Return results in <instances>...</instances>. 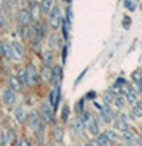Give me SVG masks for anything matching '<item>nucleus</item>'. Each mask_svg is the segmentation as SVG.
<instances>
[{"label": "nucleus", "instance_id": "obj_1", "mask_svg": "<svg viewBox=\"0 0 142 146\" xmlns=\"http://www.w3.org/2000/svg\"><path fill=\"white\" fill-rule=\"evenodd\" d=\"M24 73H26V86L27 88H36L39 80H41V73L32 63H27L26 68H24Z\"/></svg>", "mask_w": 142, "mask_h": 146}, {"label": "nucleus", "instance_id": "obj_2", "mask_svg": "<svg viewBox=\"0 0 142 146\" xmlns=\"http://www.w3.org/2000/svg\"><path fill=\"white\" fill-rule=\"evenodd\" d=\"M62 11H60V7L58 5H53V8L50 10L48 13V25L52 29H57V28L62 26Z\"/></svg>", "mask_w": 142, "mask_h": 146}, {"label": "nucleus", "instance_id": "obj_3", "mask_svg": "<svg viewBox=\"0 0 142 146\" xmlns=\"http://www.w3.org/2000/svg\"><path fill=\"white\" fill-rule=\"evenodd\" d=\"M47 102L52 106L53 110L58 109V106L62 102V89H60V86H52V89L48 91V101Z\"/></svg>", "mask_w": 142, "mask_h": 146}, {"label": "nucleus", "instance_id": "obj_4", "mask_svg": "<svg viewBox=\"0 0 142 146\" xmlns=\"http://www.w3.org/2000/svg\"><path fill=\"white\" fill-rule=\"evenodd\" d=\"M41 119L44 120V123H52L55 120V110L52 109V106L48 102H42L41 104Z\"/></svg>", "mask_w": 142, "mask_h": 146}, {"label": "nucleus", "instance_id": "obj_5", "mask_svg": "<svg viewBox=\"0 0 142 146\" xmlns=\"http://www.w3.org/2000/svg\"><path fill=\"white\" fill-rule=\"evenodd\" d=\"M26 120H27V125H29V128H31L32 131H37L41 127L44 125L42 119H41V114H39V112H36V110L29 112Z\"/></svg>", "mask_w": 142, "mask_h": 146}, {"label": "nucleus", "instance_id": "obj_6", "mask_svg": "<svg viewBox=\"0 0 142 146\" xmlns=\"http://www.w3.org/2000/svg\"><path fill=\"white\" fill-rule=\"evenodd\" d=\"M16 21H18L20 26H29L32 23V16H31V13H29V10L21 8V10L16 13Z\"/></svg>", "mask_w": 142, "mask_h": 146}, {"label": "nucleus", "instance_id": "obj_7", "mask_svg": "<svg viewBox=\"0 0 142 146\" xmlns=\"http://www.w3.org/2000/svg\"><path fill=\"white\" fill-rule=\"evenodd\" d=\"M63 81V68L62 65H53L52 67V76H50V83L53 86H60Z\"/></svg>", "mask_w": 142, "mask_h": 146}, {"label": "nucleus", "instance_id": "obj_8", "mask_svg": "<svg viewBox=\"0 0 142 146\" xmlns=\"http://www.w3.org/2000/svg\"><path fill=\"white\" fill-rule=\"evenodd\" d=\"M113 125H115V130H116V131H121V133H123V131H126V130H129L128 115H126V114H120V115L115 119Z\"/></svg>", "mask_w": 142, "mask_h": 146}, {"label": "nucleus", "instance_id": "obj_9", "mask_svg": "<svg viewBox=\"0 0 142 146\" xmlns=\"http://www.w3.org/2000/svg\"><path fill=\"white\" fill-rule=\"evenodd\" d=\"M10 46H11V54H13V58H15V60H21V58L24 57V54H26L24 46H23L20 41L10 42Z\"/></svg>", "mask_w": 142, "mask_h": 146}, {"label": "nucleus", "instance_id": "obj_10", "mask_svg": "<svg viewBox=\"0 0 142 146\" xmlns=\"http://www.w3.org/2000/svg\"><path fill=\"white\" fill-rule=\"evenodd\" d=\"M2 102L5 106H13L16 102V93L10 88H5L2 93Z\"/></svg>", "mask_w": 142, "mask_h": 146}, {"label": "nucleus", "instance_id": "obj_11", "mask_svg": "<svg viewBox=\"0 0 142 146\" xmlns=\"http://www.w3.org/2000/svg\"><path fill=\"white\" fill-rule=\"evenodd\" d=\"M86 130L89 131L92 136H97V135H100L102 131H100V123H99V119L97 117H92L90 119V122L86 125Z\"/></svg>", "mask_w": 142, "mask_h": 146}, {"label": "nucleus", "instance_id": "obj_12", "mask_svg": "<svg viewBox=\"0 0 142 146\" xmlns=\"http://www.w3.org/2000/svg\"><path fill=\"white\" fill-rule=\"evenodd\" d=\"M0 55L5 58H13V54H11V46L10 42L0 41Z\"/></svg>", "mask_w": 142, "mask_h": 146}, {"label": "nucleus", "instance_id": "obj_13", "mask_svg": "<svg viewBox=\"0 0 142 146\" xmlns=\"http://www.w3.org/2000/svg\"><path fill=\"white\" fill-rule=\"evenodd\" d=\"M52 133H53V141H55V145H62V141H63V135H65L63 127L55 125V127H53Z\"/></svg>", "mask_w": 142, "mask_h": 146}, {"label": "nucleus", "instance_id": "obj_14", "mask_svg": "<svg viewBox=\"0 0 142 146\" xmlns=\"http://www.w3.org/2000/svg\"><path fill=\"white\" fill-rule=\"evenodd\" d=\"M29 13H31V16H32V21H37L39 16H41V13H42L41 5H39L37 2H31V3H29Z\"/></svg>", "mask_w": 142, "mask_h": 146}, {"label": "nucleus", "instance_id": "obj_15", "mask_svg": "<svg viewBox=\"0 0 142 146\" xmlns=\"http://www.w3.org/2000/svg\"><path fill=\"white\" fill-rule=\"evenodd\" d=\"M84 123H82V120L79 119V117H76V119H74V122L73 123H71V130H73V133H76V135H82V133H84Z\"/></svg>", "mask_w": 142, "mask_h": 146}, {"label": "nucleus", "instance_id": "obj_16", "mask_svg": "<svg viewBox=\"0 0 142 146\" xmlns=\"http://www.w3.org/2000/svg\"><path fill=\"white\" fill-rule=\"evenodd\" d=\"M15 119H16V122H18V123H23V122H26L27 112H26V109H24L23 106H18V107L15 109Z\"/></svg>", "mask_w": 142, "mask_h": 146}, {"label": "nucleus", "instance_id": "obj_17", "mask_svg": "<svg viewBox=\"0 0 142 146\" xmlns=\"http://www.w3.org/2000/svg\"><path fill=\"white\" fill-rule=\"evenodd\" d=\"M8 88L13 89L15 93H18V91L23 89V84L20 83V80L16 78V75H10V78H8Z\"/></svg>", "mask_w": 142, "mask_h": 146}, {"label": "nucleus", "instance_id": "obj_18", "mask_svg": "<svg viewBox=\"0 0 142 146\" xmlns=\"http://www.w3.org/2000/svg\"><path fill=\"white\" fill-rule=\"evenodd\" d=\"M123 141H126V143H131V145H134L137 141V133L134 130H126V131H123Z\"/></svg>", "mask_w": 142, "mask_h": 146}, {"label": "nucleus", "instance_id": "obj_19", "mask_svg": "<svg viewBox=\"0 0 142 146\" xmlns=\"http://www.w3.org/2000/svg\"><path fill=\"white\" fill-rule=\"evenodd\" d=\"M129 115L131 119H142V101H137V104L132 106Z\"/></svg>", "mask_w": 142, "mask_h": 146}, {"label": "nucleus", "instance_id": "obj_20", "mask_svg": "<svg viewBox=\"0 0 142 146\" xmlns=\"http://www.w3.org/2000/svg\"><path fill=\"white\" fill-rule=\"evenodd\" d=\"M94 143H95L97 146H110V145H111V143H110V140H108V136L105 135V131H102L100 135H97V136H95Z\"/></svg>", "mask_w": 142, "mask_h": 146}, {"label": "nucleus", "instance_id": "obj_21", "mask_svg": "<svg viewBox=\"0 0 142 146\" xmlns=\"http://www.w3.org/2000/svg\"><path fill=\"white\" fill-rule=\"evenodd\" d=\"M126 98L123 96V94H118V96H115V99H113V106H115L118 110H121V109H124L126 107Z\"/></svg>", "mask_w": 142, "mask_h": 146}, {"label": "nucleus", "instance_id": "obj_22", "mask_svg": "<svg viewBox=\"0 0 142 146\" xmlns=\"http://www.w3.org/2000/svg\"><path fill=\"white\" fill-rule=\"evenodd\" d=\"M105 135L108 136L110 143H118V141H120V131H116L115 128H108V130H105Z\"/></svg>", "mask_w": 142, "mask_h": 146}, {"label": "nucleus", "instance_id": "obj_23", "mask_svg": "<svg viewBox=\"0 0 142 146\" xmlns=\"http://www.w3.org/2000/svg\"><path fill=\"white\" fill-rule=\"evenodd\" d=\"M42 62H44V65H48L50 67V63L53 62V50L52 49H45L42 52Z\"/></svg>", "mask_w": 142, "mask_h": 146}, {"label": "nucleus", "instance_id": "obj_24", "mask_svg": "<svg viewBox=\"0 0 142 146\" xmlns=\"http://www.w3.org/2000/svg\"><path fill=\"white\" fill-rule=\"evenodd\" d=\"M41 78L44 81H50V76H52V67H48V65H44L42 70H41Z\"/></svg>", "mask_w": 142, "mask_h": 146}, {"label": "nucleus", "instance_id": "obj_25", "mask_svg": "<svg viewBox=\"0 0 142 146\" xmlns=\"http://www.w3.org/2000/svg\"><path fill=\"white\" fill-rule=\"evenodd\" d=\"M53 8V0H41V10L42 13H50V10Z\"/></svg>", "mask_w": 142, "mask_h": 146}, {"label": "nucleus", "instance_id": "obj_26", "mask_svg": "<svg viewBox=\"0 0 142 146\" xmlns=\"http://www.w3.org/2000/svg\"><path fill=\"white\" fill-rule=\"evenodd\" d=\"M124 98H126V102L131 106V107H132V106H136V104H137V101H139V99H137V94L134 93L132 89L129 91V93H126V96H124Z\"/></svg>", "mask_w": 142, "mask_h": 146}, {"label": "nucleus", "instance_id": "obj_27", "mask_svg": "<svg viewBox=\"0 0 142 146\" xmlns=\"http://www.w3.org/2000/svg\"><path fill=\"white\" fill-rule=\"evenodd\" d=\"M48 44H50V49H57V47L62 46V44H60V41H58L57 34H50V36H48Z\"/></svg>", "mask_w": 142, "mask_h": 146}, {"label": "nucleus", "instance_id": "obj_28", "mask_svg": "<svg viewBox=\"0 0 142 146\" xmlns=\"http://www.w3.org/2000/svg\"><path fill=\"white\" fill-rule=\"evenodd\" d=\"M60 119H62V122H68V119H69V107L66 104H65L63 109H62V115H60Z\"/></svg>", "mask_w": 142, "mask_h": 146}, {"label": "nucleus", "instance_id": "obj_29", "mask_svg": "<svg viewBox=\"0 0 142 146\" xmlns=\"http://www.w3.org/2000/svg\"><path fill=\"white\" fill-rule=\"evenodd\" d=\"M16 78L20 80V83L23 84V86H26V73H24V70H20V72H18V75H16Z\"/></svg>", "mask_w": 142, "mask_h": 146}, {"label": "nucleus", "instance_id": "obj_30", "mask_svg": "<svg viewBox=\"0 0 142 146\" xmlns=\"http://www.w3.org/2000/svg\"><path fill=\"white\" fill-rule=\"evenodd\" d=\"M84 102H86L84 98L78 101V104H76V112H78V114H82V112H84Z\"/></svg>", "mask_w": 142, "mask_h": 146}, {"label": "nucleus", "instance_id": "obj_31", "mask_svg": "<svg viewBox=\"0 0 142 146\" xmlns=\"http://www.w3.org/2000/svg\"><path fill=\"white\" fill-rule=\"evenodd\" d=\"M18 145H20V146H32V145H31V141L27 140L26 136L20 138V140H18Z\"/></svg>", "mask_w": 142, "mask_h": 146}, {"label": "nucleus", "instance_id": "obj_32", "mask_svg": "<svg viewBox=\"0 0 142 146\" xmlns=\"http://www.w3.org/2000/svg\"><path fill=\"white\" fill-rule=\"evenodd\" d=\"M62 50H63V52H62V60H63V63L66 62V55H68V44H65L63 47H62Z\"/></svg>", "mask_w": 142, "mask_h": 146}, {"label": "nucleus", "instance_id": "obj_33", "mask_svg": "<svg viewBox=\"0 0 142 146\" xmlns=\"http://www.w3.org/2000/svg\"><path fill=\"white\" fill-rule=\"evenodd\" d=\"M86 73H87V68H84V70H82V73H81V75H79L78 78H76V81H74V86H78V84H79V81L82 80V76H84Z\"/></svg>", "mask_w": 142, "mask_h": 146}, {"label": "nucleus", "instance_id": "obj_34", "mask_svg": "<svg viewBox=\"0 0 142 146\" xmlns=\"http://www.w3.org/2000/svg\"><path fill=\"white\" fill-rule=\"evenodd\" d=\"M94 98H95V93H94V91H92V93H89V94H87V96H86L84 99H94Z\"/></svg>", "mask_w": 142, "mask_h": 146}, {"label": "nucleus", "instance_id": "obj_35", "mask_svg": "<svg viewBox=\"0 0 142 146\" xmlns=\"http://www.w3.org/2000/svg\"><path fill=\"white\" fill-rule=\"evenodd\" d=\"M18 2H20V0H7V3H8V5H16V3H18Z\"/></svg>", "mask_w": 142, "mask_h": 146}, {"label": "nucleus", "instance_id": "obj_36", "mask_svg": "<svg viewBox=\"0 0 142 146\" xmlns=\"http://www.w3.org/2000/svg\"><path fill=\"white\" fill-rule=\"evenodd\" d=\"M137 89H139V93H142V80L137 81Z\"/></svg>", "mask_w": 142, "mask_h": 146}, {"label": "nucleus", "instance_id": "obj_37", "mask_svg": "<svg viewBox=\"0 0 142 146\" xmlns=\"http://www.w3.org/2000/svg\"><path fill=\"white\" fill-rule=\"evenodd\" d=\"M84 146H97V145H95L94 141H87V143H84Z\"/></svg>", "mask_w": 142, "mask_h": 146}, {"label": "nucleus", "instance_id": "obj_38", "mask_svg": "<svg viewBox=\"0 0 142 146\" xmlns=\"http://www.w3.org/2000/svg\"><path fill=\"white\" fill-rule=\"evenodd\" d=\"M121 146H132L131 143H126V141H123V143H121Z\"/></svg>", "mask_w": 142, "mask_h": 146}, {"label": "nucleus", "instance_id": "obj_39", "mask_svg": "<svg viewBox=\"0 0 142 146\" xmlns=\"http://www.w3.org/2000/svg\"><path fill=\"white\" fill-rule=\"evenodd\" d=\"M63 2H66V3H71V0H63Z\"/></svg>", "mask_w": 142, "mask_h": 146}, {"label": "nucleus", "instance_id": "obj_40", "mask_svg": "<svg viewBox=\"0 0 142 146\" xmlns=\"http://www.w3.org/2000/svg\"><path fill=\"white\" fill-rule=\"evenodd\" d=\"M2 5H3V0H0V7H2Z\"/></svg>", "mask_w": 142, "mask_h": 146}, {"label": "nucleus", "instance_id": "obj_41", "mask_svg": "<svg viewBox=\"0 0 142 146\" xmlns=\"http://www.w3.org/2000/svg\"><path fill=\"white\" fill-rule=\"evenodd\" d=\"M50 146H53V145H50Z\"/></svg>", "mask_w": 142, "mask_h": 146}]
</instances>
